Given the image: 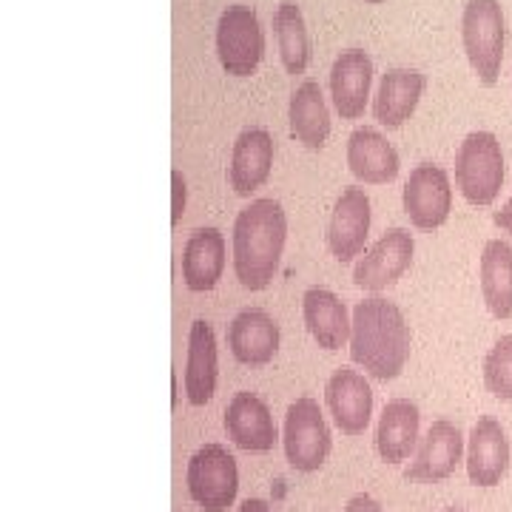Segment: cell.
<instances>
[{"instance_id": "obj_1", "label": "cell", "mask_w": 512, "mask_h": 512, "mask_svg": "<svg viewBox=\"0 0 512 512\" xmlns=\"http://www.w3.org/2000/svg\"><path fill=\"white\" fill-rule=\"evenodd\" d=\"M413 333L396 302L382 296L362 299L353 308L350 328V359L379 382H393L402 376L410 359Z\"/></svg>"}, {"instance_id": "obj_2", "label": "cell", "mask_w": 512, "mask_h": 512, "mask_svg": "<svg viewBox=\"0 0 512 512\" xmlns=\"http://www.w3.org/2000/svg\"><path fill=\"white\" fill-rule=\"evenodd\" d=\"M288 239L282 202L262 197L245 205L234 222V274L245 291H265L274 282Z\"/></svg>"}, {"instance_id": "obj_3", "label": "cell", "mask_w": 512, "mask_h": 512, "mask_svg": "<svg viewBox=\"0 0 512 512\" xmlns=\"http://www.w3.org/2000/svg\"><path fill=\"white\" fill-rule=\"evenodd\" d=\"M507 177L504 151L493 131H473L456 151V188L470 205H493Z\"/></svg>"}, {"instance_id": "obj_4", "label": "cell", "mask_w": 512, "mask_h": 512, "mask_svg": "<svg viewBox=\"0 0 512 512\" xmlns=\"http://www.w3.org/2000/svg\"><path fill=\"white\" fill-rule=\"evenodd\" d=\"M461 40L464 52L484 86H495L501 63H504V43L507 26L498 0H467L461 15Z\"/></svg>"}, {"instance_id": "obj_5", "label": "cell", "mask_w": 512, "mask_h": 512, "mask_svg": "<svg viewBox=\"0 0 512 512\" xmlns=\"http://www.w3.org/2000/svg\"><path fill=\"white\" fill-rule=\"evenodd\" d=\"M282 447L285 458L293 470L299 473H316L328 461L330 447V427L322 407L311 396H302L288 407L285 413V430H282Z\"/></svg>"}, {"instance_id": "obj_6", "label": "cell", "mask_w": 512, "mask_h": 512, "mask_svg": "<svg viewBox=\"0 0 512 512\" xmlns=\"http://www.w3.org/2000/svg\"><path fill=\"white\" fill-rule=\"evenodd\" d=\"M188 495L205 512H225L239 493L237 458L222 444H202L188 461Z\"/></svg>"}, {"instance_id": "obj_7", "label": "cell", "mask_w": 512, "mask_h": 512, "mask_svg": "<svg viewBox=\"0 0 512 512\" xmlns=\"http://www.w3.org/2000/svg\"><path fill=\"white\" fill-rule=\"evenodd\" d=\"M265 55V32L251 6L234 3L217 23V57L231 77H251Z\"/></svg>"}, {"instance_id": "obj_8", "label": "cell", "mask_w": 512, "mask_h": 512, "mask_svg": "<svg viewBox=\"0 0 512 512\" xmlns=\"http://www.w3.org/2000/svg\"><path fill=\"white\" fill-rule=\"evenodd\" d=\"M404 214L413 228L436 231L450 220L453 211V188L441 165L421 163L410 171L402 191Z\"/></svg>"}, {"instance_id": "obj_9", "label": "cell", "mask_w": 512, "mask_h": 512, "mask_svg": "<svg viewBox=\"0 0 512 512\" xmlns=\"http://www.w3.org/2000/svg\"><path fill=\"white\" fill-rule=\"evenodd\" d=\"M413 254H416V239L407 228L384 231L353 268L356 288L367 293H379L390 285H396L404 271L413 265Z\"/></svg>"}, {"instance_id": "obj_10", "label": "cell", "mask_w": 512, "mask_h": 512, "mask_svg": "<svg viewBox=\"0 0 512 512\" xmlns=\"http://www.w3.org/2000/svg\"><path fill=\"white\" fill-rule=\"evenodd\" d=\"M464 456V436L453 421L439 419L424 433L413 464L404 470V478L413 484H439L456 473Z\"/></svg>"}, {"instance_id": "obj_11", "label": "cell", "mask_w": 512, "mask_h": 512, "mask_svg": "<svg viewBox=\"0 0 512 512\" xmlns=\"http://www.w3.org/2000/svg\"><path fill=\"white\" fill-rule=\"evenodd\" d=\"M367 234H370V200L365 188L359 185L342 188L325 231L328 251L339 262H350L365 251Z\"/></svg>"}, {"instance_id": "obj_12", "label": "cell", "mask_w": 512, "mask_h": 512, "mask_svg": "<svg viewBox=\"0 0 512 512\" xmlns=\"http://www.w3.org/2000/svg\"><path fill=\"white\" fill-rule=\"evenodd\" d=\"M325 404L345 436H362L373 416V390L353 367H339L325 384Z\"/></svg>"}, {"instance_id": "obj_13", "label": "cell", "mask_w": 512, "mask_h": 512, "mask_svg": "<svg viewBox=\"0 0 512 512\" xmlns=\"http://www.w3.org/2000/svg\"><path fill=\"white\" fill-rule=\"evenodd\" d=\"M225 433L245 453H271L279 441L268 404L248 390L234 393L225 407Z\"/></svg>"}, {"instance_id": "obj_14", "label": "cell", "mask_w": 512, "mask_h": 512, "mask_svg": "<svg viewBox=\"0 0 512 512\" xmlns=\"http://www.w3.org/2000/svg\"><path fill=\"white\" fill-rule=\"evenodd\" d=\"M274 168V137L265 128H245L239 131L231 148L228 165V185L237 197H251L256 188L268 183Z\"/></svg>"}, {"instance_id": "obj_15", "label": "cell", "mask_w": 512, "mask_h": 512, "mask_svg": "<svg viewBox=\"0 0 512 512\" xmlns=\"http://www.w3.org/2000/svg\"><path fill=\"white\" fill-rule=\"evenodd\" d=\"M510 470V441L504 427L490 416H481L470 430L467 476L476 487H495Z\"/></svg>"}, {"instance_id": "obj_16", "label": "cell", "mask_w": 512, "mask_h": 512, "mask_svg": "<svg viewBox=\"0 0 512 512\" xmlns=\"http://www.w3.org/2000/svg\"><path fill=\"white\" fill-rule=\"evenodd\" d=\"M228 348L239 365L265 367L279 350V325L262 308H245L228 325Z\"/></svg>"}, {"instance_id": "obj_17", "label": "cell", "mask_w": 512, "mask_h": 512, "mask_svg": "<svg viewBox=\"0 0 512 512\" xmlns=\"http://www.w3.org/2000/svg\"><path fill=\"white\" fill-rule=\"evenodd\" d=\"M373 83V60L362 49H348L333 60L330 97L342 120H359L367 109Z\"/></svg>"}, {"instance_id": "obj_18", "label": "cell", "mask_w": 512, "mask_h": 512, "mask_svg": "<svg viewBox=\"0 0 512 512\" xmlns=\"http://www.w3.org/2000/svg\"><path fill=\"white\" fill-rule=\"evenodd\" d=\"M217 333L197 319L188 330V356H185V396L194 407H205L217 393Z\"/></svg>"}, {"instance_id": "obj_19", "label": "cell", "mask_w": 512, "mask_h": 512, "mask_svg": "<svg viewBox=\"0 0 512 512\" xmlns=\"http://www.w3.org/2000/svg\"><path fill=\"white\" fill-rule=\"evenodd\" d=\"M348 168L359 183L387 185L399 177L402 160L382 131L365 126L348 137Z\"/></svg>"}, {"instance_id": "obj_20", "label": "cell", "mask_w": 512, "mask_h": 512, "mask_svg": "<svg viewBox=\"0 0 512 512\" xmlns=\"http://www.w3.org/2000/svg\"><path fill=\"white\" fill-rule=\"evenodd\" d=\"M302 316L313 342L322 350H342L350 342L353 316H348L345 302L328 288L313 285L302 293Z\"/></svg>"}, {"instance_id": "obj_21", "label": "cell", "mask_w": 512, "mask_h": 512, "mask_svg": "<svg viewBox=\"0 0 512 512\" xmlns=\"http://www.w3.org/2000/svg\"><path fill=\"white\" fill-rule=\"evenodd\" d=\"M421 413L410 399H390L384 404L382 419L376 427V453L387 464H402L413 456L419 444Z\"/></svg>"}, {"instance_id": "obj_22", "label": "cell", "mask_w": 512, "mask_h": 512, "mask_svg": "<svg viewBox=\"0 0 512 512\" xmlns=\"http://www.w3.org/2000/svg\"><path fill=\"white\" fill-rule=\"evenodd\" d=\"M225 271V237L220 228H197L183 248V282L188 291L208 293Z\"/></svg>"}, {"instance_id": "obj_23", "label": "cell", "mask_w": 512, "mask_h": 512, "mask_svg": "<svg viewBox=\"0 0 512 512\" xmlns=\"http://www.w3.org/2000/svg\"><path fill=\"white\" fill-rule=\"evenodd\" d=\"M424 86H427V80L416 69H390L382 77L376 100H373L376 123L384 128L404 126L419 106Z\"/></svg>"}, {"instance_id": "obj_24", "label": "cell", "mask_w": 512, "mask_h": 512, "mask_svg": "<svg viewBox=\"0 0 512 512\" xmlns=\"http://www.w3.org/2000/svg\"><path fill=\"white\" fill-rule=\"evenodd\" d=\"M291 137L311 151H322L330 137V111L322 86L316 80H305L288 103Z\"/></svg>"}, {"instance_id": "obj_25", "label": "cell", "mask_w": 512, "mask_h": 512, "mask_svg": "<svg viewBox=\"0 0 512 512\" xmlns=\"http://www.w3.org/2000/svg\"><path fill=\"white\" fill-rule=\"evenodd\" d=\"M481 296L495 319L512 316V245L504 239H490L478 262Z\"/></svg>"}, {"instance_id": "obj_26", "label": "cell", "mask_w": 512, "mask_h": 512, "mask_svg": "<svg viewBox=\"0 0 512 512\" xmlns=\"http://www.w3.org/2000/svg\"><path fill=\"white\" fill-rule=\"evenodd\" d=\"M274 32L285 72L305 74L308 63H311V37H308V26H305V18L296 3L282 0L276 6Z\"/></svg>"}, {"instance_id": "obj_27", "label": "cell", "mask_w": 512, "mask_h": 512, "mask_svg": "<svg viewBox=\"0 0 512 512\" xmlns=\"http://www.w3.org/2000/svg\"><path fill=\"white\" fill-rule=\"evenodd\" d=\"M484 384L501 402H512V333L501 336L484 359Z\"/></svg>"}, {"instance_id": "obj_28", "label": "cell", "mask_w": 512, "mask_h": 512, "mask_svg": "<svg viewBox=\"0 0 512 512\" xmlns=\"http://www.w3.org/2000/svg\"><path fill=\"white\" fill-rule=\"evenodd\" d=\"M185 202H188V183H185L183 171H171V225H180L185 214Z\"/></svg>"}, {"instance_id": "obj_29", "label": "cell", "mask_w": 512, "mask_h": 512, "mask_svg": "<svg viewBox=\"0 0 512 512\" xmlns=\"http://www.w3.org/2000/svg\"><path fill=\"white\" fill-rule=\"evenodd\" d=\"M342 512H384V510H382V504H379L376 498H370V495H353Z\"/></svg>"}, {"instance_id": "obj_30", "label": "cell", "mask_w": 512, "mask_h": 512, "mask_svg": "<svg viewBox=\"0 0 512 512\" xmlns=\"http://www.w3.org/2000/svg\"><path fill=\"white\" fill-rule=\"evenodd\" d=\"M493 222L501 228V231H504V234H510L512 237V197L507 200V205H504L501 211H495Z\"/></svg>"}, {"instance_id": "obj_31", "label": "cell", "mask_w": 512, "mask_h": 512, "mask_svg": "<svg viewBox=\"0 0 512 512\" xmlns=\"http://www.w3.org/2000/svg\"><path fill=\"white\" fill-rule=\"evenodd\" d=\"M239 512H274V510H271V504H268V501H262V498H248V501H242Z\"/></svg>"}, {"instance_id": "obj_32", "label": "cell", "mask_w": 512, "mask_h": 512, "mask_svg": "<svg viewBox=\"0 0 512 512\" xmlns=\"http://www.w3.org/2000/svg\"><path fill=\"white\" fill-rule=\"evenodd\" d=\"M367 3H382V0H367Z\"/></svg>"}, {"instance_id": "obj_33", "label": "cell", "mask_w": 512, "mask_h": 512, "mask_svg": "<svg viewBox=\"0 0 512 512\" xmlns=\"http://www.w3.org/2000/svg\"><path fill=\"white\" fill-rule=\"evenodd\" d=\"M444 512H461V510H444Z\"/></svg>"}]
</instances>
